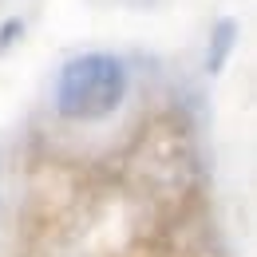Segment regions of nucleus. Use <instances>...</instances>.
<instances>
[{
  "label": "nucleus",
  "mask_w": 257,
  "mask_h": 257,
  "mask_svg": "<svg viewBox=\"0 0 257 257\" xmlns=\"http://www.w3.org/2000/svg\"><path fill=\"white\" fill-rule=\"evenodd\" d=\"M131 75L115 52H79L56 75V111L71 123H99L127 99Z\"/></svg>",
  "instance_id": "1"
},
{
  "label": "nucleus",
  "mask_w": 257,
  "mask_h": 257,
  "mask_svg": "<svg viewBox=\"0 0 257 257\" xmlns=\"http://www.w3.org/2000/svg\"><path fill=\"white\" fill-rule=\"evenodd\" d=\"M233 44H237V24H233V20H218V24H214V36H210L206 67H210V71H222L225 60H229V52H233Z\"/></svg>",
  "instance_id": "2"
},
{
  "label": "nucleus",
  "mask_w": 257,
  "mask_h": 257,
  "mask_svg": "<svg viewBox=\"0 0 257 257\" xmlns=\"http://www.w3.org/2000/svg\"><path fill=\"white\" fill-rule=\"evenodd\" d=\"M12 36H20V20H8V24L0 28V52L8 48V40H12Z\"/></svg>",
  "instance_id": "3"
}]
</instances>
